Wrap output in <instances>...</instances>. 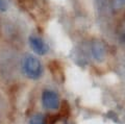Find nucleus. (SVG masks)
I'll list each match as a JSON object with an SVG mask.
<instances>
[{"label":"nucleus","mask_w":125,"mask_h":124,"mask_svg":"<svg viewBox=\"0 0 125 124\" xmlns=\"http://www.w3.org/2000/svg\"><path fill=\"white\" fill-rule=\"evenodd\" d=\"M7 10V2L6 0H0V10L5 11Z\"/></svg>","instance_id":"8"},{"label":"nucleus","mask_w":125,"mask_h":124,"mask_svg":"<svg viewBox=\"0 0 125 124\" xmlns=\"http://www.w3.org/2000/svg\"><path fill=\"white\" fill-rule=\"evenodd\" d=\"M29 124H46V118L42 114H36L29 119Z\"/></svg>","instance_id":"6"},{"label":"nucleus","mask_w":125,"mask_h":124,"mask_svg":"<svg viewBox=\"0 0 125 124\" xmlns=\"http://www.w3.org/2000/svg\"><path fill=\"white\" fill-rule=\"evenodd\" d=\"M113 7L116 10L125 9V0H113Z\"/></svg>","instance_id":"7"},{"label":"nucleus","mask_w":125,"mask_h":124,"mask_svg":"<svg viewBox=\"0 0 125 124\" xmlns=\"http://www.w3.org/2000/svg\"><path fill=\"white\" fill-rule=\"evenodd\" d=\"M29 45L31 49L39 55H43V54H45L48 51V45L39 37L31 36L29 38Z\"/></svg>","instance_id":"4"},{"label":"nucleus","mask_w":125,"mask_h":124,"mask_svg":"<svg viewBox=\"0 0 125 124\" xmlns=\"http://www.w3.org/2000/svg\"><path fill=\"white\" fill-rule=\"evenodd\" d=\"M23 71L30 79H39L42 75V65L37 57L32 55H26L23 60Z\"/></svg>","instance_id":"1"},{"label":"nucleus","mask_w":125,"mask_h":124,"mask_svg":"<svg viewBox=\"0 0 125 124\" xmlns=\"http://www.w3.org/2000/svg\"><path fill=\"white\" fill-rule=\"evenodd\" d=\"M54 124H68V123H67V121H65V120L61 119V120H57V121L54 122Z\"/></svg>","instance_id":"9"},{"label":"nucleus","mask_w":125,"mask_h":124,"mask_svg":"<svg viewBox=\"0 0 125 124\" xmlns=\"http://www.w3.org/2000/svg\"><path fill=\"white\" fill-rule=\"evenodd\" d=\"M42 103L46 110L49 111H55L61 105L60 97L54 91L51 90H45L42 95Z\"/></svg>","instance_id":"3"},{"label":"nucleus","mask_w":125,"mask_h":124,"mask_svg":"<svg viewBox=\"0 0 125 124\" xmlns=\"http://www.w3.org/2000/svg\"><path fill=\"white\" fill-rule=\"evenodd\" d=\"M92 54L94 56V59L98 62L103 61L105 56V47L104 44L101 41H94V43L92 45Z\"/></svg>","instance_id":"5"},{"label":"nucleus","mask_w":125,"mask_h":124,"mask_svg":"<svg viewBox=\"0 0 125 124\" xmlns=\"http://www.w3.org/2000/svg\"><path fill=\"white\" fill-rule=\"evenodd\" d=\"M18 2L23 9L30 13L32 16L38 15L39 17L45 11V0H18Z\"/></svg>","instance_id":"2"}]
</instances>
